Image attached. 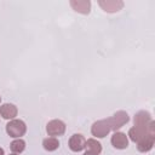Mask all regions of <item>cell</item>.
Here are the masks:
<instances>
[{"instance_id":"cell-11","label":"cell","mask_w":155,"mask_h":155,"mask_svg":"<svg viewBox=\"0 0 155 155\" xmlns=\"http://www.w3.org/2000/svg\"><path fill=\"white\" fill-rule=\"evenodd\" d=\"M42 145H44L45 150H47V151H53V150L58 149L59 142H58V139H57L56 137H47V138H45V139L42 140Z\"/></svg>"},{"instance_id":"cell-16","label":"cell","mask_w":155,"mask_h":155,"mask_svg":"<svg viewBox=\"0 0 155 155\" xmlns=\"http://www.w3.org/2000/svg\"><path fill=\"white\" fill-rule=\"evenodd\" d=\"M10 155H18V154H15V153H12V154H10Z\"/></svg>"},{"instance_id":"cell-17","label":"cell","mask_w":155,"mask_h":155,"mask_svg":"<svg viewBox=\"0 0 155 155\" xmlns=\"http://www.w3.org/2000/svg\"><path fill=\"white\" fill-rule=\"evenodd\" d=\"M0 102H1V97H0Z\"/></svg>"},{"instance_id":"cell-6","label":"cell","mask_w":155,"mask_h":155,"mask_svg":"<svg viewBox=\"0 0 155 155\" xmlns=\"http://www.w3.org/2000/svg\"><path fill=\"white\" fill-rule=\"evenodd\" d=\"M110 142L116 149H126L128 147V138L124 132H114Z\"/></svg>"},{"instance_id":"cell-4","label":"cell","mask_w":155,"mask_h":155,"mask_svg":"<svg viewBox=\"0 0 155 155\" xmlns=\"http://www.w3.org/2000/svg\"><path fill=\"white\" fill-rule=\"evenodd\" d=\"M46 132L51 137L62 136L65 132V124L62 120H51L46 125Z\"/></svg>"},{"instance_id":"cell-14","label":"cell","mask_w":155,"mask_h":155,"mask_svg":"<svg viewBox=\"0 0 155 155\" xmlns=\"http://www.w3.org/2000/svg\"><path fill=\"white\" fill-rule=\"evenodd\" d=\"M84 155H99V154H96V153H93V151H90V150H86V151L84 153Z\"/></svg>"},{"instance_id":"cell-7","label":"cell","mask_w":155,"mask_h":155,"mask_svg":"<svg viewBox=\"0 0 155 155\" xmlns=\"http://www.w3.org/2000/svg\"><path fill=\"white\" fill-rule=\"evenodd\" d=\"M69 148L70 150L73 151H81L85 149V144H86V139L82 134L80 133H76V134H73L69 139Z\"/></svg>"},{"instance_id":"cell-8","label":"cell","mask_w":155,"mask_h":155,"mask_svg":"<svg viewBox=\"0 0 155 155\" xmlns=\"http://www.w3.org/2000/svg\"><path fill=\"white\" fill-rule=\"evenodd\" d=\"M17 107L11 103H5L0 105V115L6 120H13L17 116Z\"/></svg>"},{"instance_id":"cell-15","label":"cell","mask_w":155,"mask_h":155,"mask_svg":"<svg viewBox=\"0 0 155 155\" xmlns=\"http://www.w3.org/2000/svg\"><path fill=\"white\" fill-rule=\"evenodd\" d=\"M5 153H4V149L2 148H0V155H4Z\"/></svg>"},{"instance_id":"cell-13","label":"cell","mask_w":155,"mask_h":155,"mask_svg":"<svg viewBox=\"0 0 155 155\" xmlns=\"http://www.w3.org/2000/svg\"><path fill=\"white\" fill-rule=\"evenodd\" d=\"M85 148H87V150L93 151L96 154H99L102 151V144L99 142H97L96 139H93V138H90V139L86 140Z\"/></svg>"},{"instance_id":"cell-1","label":"cell","mask_w":155,"mask_h":155,"mask_svg":"<svg viewBox=\"0 0 155 155\" xmlns=\"http://www.w3.org/2000/svg\"><path fill=\"white\" fill-rule=\"evenodd\" d=\"M128 136L131 140L137 143V149L140 153L149 151L155 142V122L151 120L148 124L134 125L130 128Z\"/></svg>"},{"instance_id":"cell-2","label":"cell","mask_w":155,"mask_h":155,"mask_svg":"<svg viewBox=\"0 0 155 155\" xmlns=\"http://www.w3.org/2000/svg\"><path fill=\"white\" fill-rule=\"evenodd\" d=\"M6 132L12 138H21L27 132V126L22 120L13 119L6 125Z\"/></svg>"},{"instance_id":"cell-5","label":"cell","mask_w":155,"mask_h":155,"mask_svg":"<svg viewBox=\"0 0 155 155\" xmlns=\"http://www.w3.org/2000/svg\"><path fill=\"white\" fill-rule=\"evenodd\" d=\"M91 132H92V134H93L94 137H97V138H104V137L110 132V127H109V125H108L107 119L96 121V122L92 125V127H91Z\"/></svg>"},{"instance_id":"cell-10","label":"cell","mask_w":155,"mask_h":155,"mask_svg":"<svg viewBox=\"0 0 155 155\" xmlns=\"http://www.w3.org/2000/svg\"><path fill=\"white\" fill-rule=\"evenodd\" d=\"M98 4L105 12H116L124 6L122 1H98Z\"/></svg>"},{"instance_id":"cell-9","label":"cell","mask_w":155,"mask_h":155,"mask_svg":"<svg viewBox=\"0 0 155 155\" xmlns=\"http://www.w3.org/2000/svg\"><path fill=\"white\" fill-rule=\"evenodd\" d=\"M71 7L74 8V11L87 15L90 13V8H91V1L88 0H78V1H70Z\"/></svg>"},{"instance_id":"cell-12","label":"cell","mask_w":155,"mask_h":155,"mask_svg":"<svg viewBox=\"0 0 155 155\" xmlns=\"http://www.w3.org/2000/svg\"><path fill=\"white\" fill-rule=\"evenodd\" d=\"M10 149H11V151L15 153V154H21V153L25 149V142H24L23 139H21V138L15 139L13 142H11Z\"/></svg>"},{"instance_id":"cell-3","label":"cell","mask_w":155,"mask_h":155,"mask_svg":"<svg viewBox=\"0 0 155 155\" xmlns=\"http://www.w3.org/2000/svg\"><path fill=\"white\" fill-rule=\"evenodd\" d=\"M108 121V125L110 127V131H117L119 128H121L124 125H126L128 121H130V116L126 111L124 110H120L117 113H115L111 117H108L107 119Z\"/></svg>"}]
</instances>
